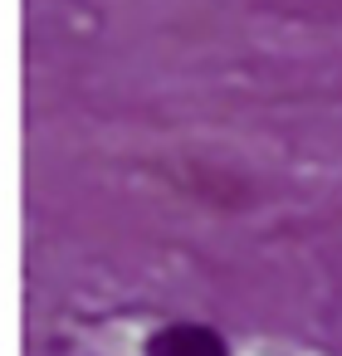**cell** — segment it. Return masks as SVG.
I'll return each instance as SVG.
<instances>
[{
	"label": "cell",
	"mask_w": 342,
	"mask_h": 356,
	"mask_svg": "<svg viewBox=\"0 0 342 356\" xmlns=\"http://www.w3.org/2000/svg\"><path fill=\"white\" fill-rule=\"evenodd\" d=\"M147 356H230L225 337L201 322H171L147 341Z\"/></svg>",
	"instance_id": "obj_1"
}]
</instances>
